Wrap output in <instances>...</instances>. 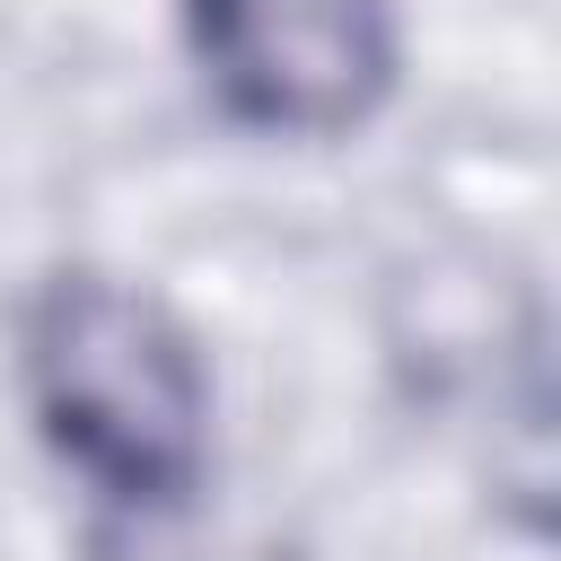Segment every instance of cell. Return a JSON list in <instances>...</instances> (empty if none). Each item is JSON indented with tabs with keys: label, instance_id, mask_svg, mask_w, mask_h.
I'll list each match as a JSON object with an SVG mask.
<instances>
[{
	"label": "cell",
	"instance_id": "7a4b0ae2",
	"mask_svg": "<svg viewBox=\"0 0 561 561\" xmlns=\"http://www.w3.org/2000/svg\"><path fill=\"white\" fill-rule=\"evenodd\" d=\"M184 61L254 140H351L403 88V0H175Z\"/></svg>",
	"mask_w": 561,
	"mask_h": 561
},
{
	"label": "cell",
	"instance_id": "6da1fadb",
	"mask_svg": "<svg viewBox=\"0 0 561 561\" xmlns=\"http://www.w3.org/2000/svg\"><path fill=\"white\" fill-rule=\"evenodd\" d=\"M18 403L114 526H175L202 508L219 377L167 289L114 263H53L18 307Z\"/></svg>",
	"mask_w": 561,
	"mask_h": 561
}]
</instances>
